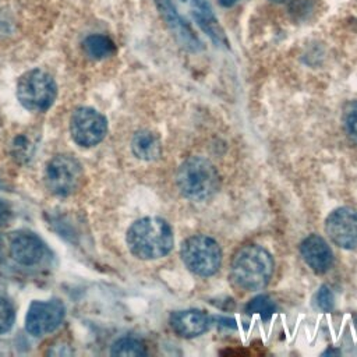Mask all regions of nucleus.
Instances as JSON below:
<instances>
[{
    "label": "nucleus",
    "instance_id": "1",
    "mask_svg": "<svg viewBox=\"0 0 357 357\" xmlns=\"http://www.w3.org/2000/svg\"><path fill=\"white\" fill-rule=\"evenodd\" d=\"M126 241L131 254L139 259H158L167 255L174 244L170 225L156 216L135 220L127 230Z\"/></svg>",
    "mask_w": 357,
    "mask_h": 357
},
{
    "label": "nucleus",
    "instance_id": "2",
    "mask_svg": "<svg viewBox=\"0 0 357 357\" xmlns=\"http://www.w3.org/2000/svg\"><path fill=\"white\" fill-rule=\"evenodd\" d=\"M273 258L264 247L248 244L236 251L230 264L234 284L247 291L262 290L273 275Z\"/></svg>",
    "mask_w": 357,
    "mask_h": 357
},
{
    "label": "nucleus",
    "instance_id": "3",
    "mask_svg": "<svg viewBox=\"0 0 357 357\" xmlns=\"http://www.w3.org/2000/svg\"><path fill=\"white\" fill-rule=\"evenodd\" d=\"M180 192L192 201H205L211 198L220 185L219 172L215 165L202 156L185 159L176 176Z\"/></svg>",
    "mask_w": 357,
    "mask_h": 357
},
{
    "label": "nucleus",
    "instance_id": "4",
    "mask_svg": "<svg viewBox=\"0 0 357 357\" xmlns=\"http://www.w3.org/2000/svg\"><path fill=\"white\" fill-rule=\"evenodd\" d=\"M180 257L188 271L198 276H212L222 265V248L206 234H195L183 241Z\"/></svg>",
    "mask_w": 357,
    "mask_h": 357
},
{
    "label": "nucleus",
    "instance_id": "5",
    "mask_svg": "<svg viewBox=\"0 0 357 357\" xmlns=\"http://www.w3.org/2000/svg\"><path fill=\"white\" fill-rule=\"evenodd\" d=\"M54 79L43 70H31L20 77L17 96L20 103L32 112L47 110L56 99Z\"/></svg>",
    "mask_w": 357,
    "mask_h": 357
},
{
    "label": "nucleus",
    "instance_id": "6",
    "mask_svg": "<svg viewBox=\"0 0 357 357\" xmlns=\"http://www.w3.org/2000/svg\"><path fill=\"white\" fill-rule=\"evenodd\" d=\"M82 180L79 162L70 155L54 156L45 169V183L47 188L59 197L75 192Z\"/></svg>",
    "mask_w": 357,
    "mask_h": 357
},
{
    "label": "nucleus",
    "instance_id": "7",
    "mask_svg": "<svg viewBox=\"0 0 357 357\" xmlns=\"http://www.w3.org/2000/svg\"><path fill=\"white\" fill-rule=\"evenodd\" d=\"M70 132L75 144L89 148L105 138L107 132V120L92 107H78L71 116Z\"/></svg>",
    "mask_w": 357,
    "mask_h": 357
},
{
    "label": "nucleus",
    "instance_id": "8",
    "mask_svg": "<svg viewBox=\"0 0 357 357\" xmlns=\"http://www.w3.org/2000/svg\"><path fill=\"white\" fill-rule=\"evenodd\" d=\"M66 315L64 304L60 300L33 301L26 312L25 328L32 336H43L60 326Z\"/></svg>",
    "mask_w": 357,
    "mask_h": 357
},
{
    "label": "nucleus",
    "instance_id": "9",
    "mask_svg": "<svg viewBox=\"0 0 357 357\" xmlns=\"http://www.w3.org/2000/svg\"><path fill=\"white\" fill-rule=\"evenodd\" d=\"M325 231L331 241L344 250L357 248V209L340 206L325 219Z\"/></svg>",
    "mask_w": 357,
    "mask_h": 357
},
{
    "label": "nucleus",
    "instance_id": "10",
    "mask_svg": "<svg viewBox=\"0 0 357 357\" xmlns=\"http://www.w3.org/2000/svg\"><path fill=\"white\" fill-rule=\"evenodd\" d=\"M155 4L159 10L160 17L169 26V29L174 33L178 43L190 52H199L202 49V43L198 36L194 33L191 26L184 21L173 6L172 0H155Z\"/></svg>",
    "mask_w": 357,
    "mask_h": 357
},
{
    "label": "nucleus",
    "instance_id": "11",
    "mask_svg": "<svg viewBox=\"0 0 357 357\" xmlns=\"http://www.w3.org/2000/svg\"><path fill=\"white\" fill-rule=\"evenodd\" d=\"M304 262L315 272L325 273L333 265V252L328 243L318 234L307 236L300 244Z\"/></svg>",
    "mask_w": 357,
    "mask_h": 357
},
{
    "label": "nucleus",
    "instance_id": "12",
    "mask_svg": "<svg viewBox=\"0 0 357 357\" xmlns=\"http://www.w3.org/2000/svg\"><path fill=\"white\" fill-rule=\"evenodd\" d=\"M10 254L20 265L32 266L42 261L45 245L33 233H18L10 241Z\"/></svg>",
    "mask_w": 357,
    "mask_h": 357
},
{
    "label": "nucleus",
    "instance_id": "13",
    "mask_svg": "<svg viewBox=\"0 0 357 357\" xmlns=\"http://www.w3.org/2000/svg\"><path fill=\"white\" fill-rule=\"evenodd\" d=\"M169 322L174 333L185 339H191L202 335L204 332L208 331L211 324L209 317L204 311L195 310V308L174 311L170 315Z\"/></svg>",
    "mask_w": 357,
    "mask_h": 357
},
{
    "label": "nucleus",
    "instance_id": "14",
    "mask_svg": "<svg viewBox=\"0 0 357 357\" xmlns=\"http://www.w3.org/2000/svg\"><path fill=\"white\" fill-rule=\"evenodd\" d=\"M192 17L198 26L212 39L216 46H227L225 31L216 20L208 0H192Z\"/></svg>",
    "mask_w": 357,
    "mask_h": 357
},
{
    "label": "nucleus",
    "instance_id": "15",
    "mask_svg": "<svg viewBox=\"0 0 357 357\" xmlns=\"http://www.w3.org/2000/svg\"><path fill=\"white\" fill-rule=\"evenodd\" d=\"M132 153L142 160H155L162 153V145L159 138L146 130L134 134L131 141Z\"/></svg>",
    "mask_w": 357,
    "mask_h": 357
},
{
    "label": "nucleus",
    "instance_id": "16",
    "mask_svg": "<svg viewBox=\"0 0 357 357\" xmlns=\"http://www.w3.org/2000/svg\"><path fill=\"white\" fill-rule=\"evenodd\" d=\"M82 47L89 57L96 60L106 59L112 56L116 50L113 40L105 35H91L85 38Z\"/></svg>",
    "mask_w": 357,
    "mask_h": 357
},
{
    "label": "nucleus",
    "instance_id": "17",
    "mask_svg": "<svg viewBox=\"0 0 357 357\" xmlns=\"http://www.w3.org/2000/svg\"><path fill=\"white\" fill-rule=\"evenodd\" d=\"M110 353L119 357H142L146 354V347L138 339L121 337L113 343Z\"/></svg>",
    "mask_w": 357,
    "mask_h": 357
},
{
    "label": "nucleus",
    "instance_id": "18",
    "mask_svg": "<svg viewBox=\"0 0 357 357\" xmlns=\"http://www.w3.org/2000/svg\"><path fill=\"white\" fill-rule=\"evenodd\" d=\"M275 303L271 300V297L261 294L254 297L252 300H250V303L247 304L245 310L248 314H259L264 318H268L273 314L275 311Z\"/></svg>",
    "mask_w": 357,
    "mask_h": 357
},
{
    "label": "nucleus",
    "instance_id": "19",
    "mask_svg": "<svg viewBox=\"0 0 357 357\" xmlns=\"http://www.w3.org/2000/svg\"><path fill=\"white\" fill-rule=\"evenodd\" d=\"M343 123L347 131V135L353 142L357 144V100L350 102L343 113Z\"/></svg>",
    "mask_w": 357,
    "mask_h": 357
},
{
    "label": "nucleus",
    "instance_id": "20",
    "mask_svg": "<svg viewBox=\"0 0 357 357\" xmlns=\"http://www.w3.org/2000/svg\"><path fill=\"white\" fill-rule=\"evenodd\" d=\"M14 324V308L3 297H0V335L11 329Z\"/></svg>",
    "mask_w": 357,
    "mask_h": 357
},
{
    "label": "nucleus",
    "instance_id": "21",
    "mask_svg": "<svg viewBox=\"0 0 357 357\" xmlns=\"http://www.w3.org/2000/svg\"><path fill=\"white\" fill-rule=\"evenodd\" d=\"M315 300H317V307L321 310V311H325V312H329L333 310V305H335V296L332 293V290L328 287V286H321L319 290L317 291L315 294Z\"/></svg>",
    "mask_w": 357,
    "mask_h": 357
},
{
    "label": "nucleus",
    "instance_id": "22",
    "mask_svg": "<svg viewBox=\"0 0 357 357\" xmlns=\"http://www.w3.org/2000/svg\"><path fill=\"white\" fill-rule=\"evenodd\" d=\"M11 215H13V212H11L10 205L6 201L0 199V227L6 226L10 222Z\"/></svg>",
    "mask_w": 357,
    "mask_h": 357
},
{
    "label": "nucleus",
    "instance_id": "23",
    "mask_svg": "<svg viewBox=\"0 0 357 357\" xmlns=\"http://www.w3.org/2000/svg\"><path fill=\"white\" fill-rule=\"evenodd\" d=\"M238 0H219V3L223 6V7H231L237 3Z\"/></svg>",
    "mask_w": 357,
    "mask_h": 357
},
{
    "label": "nucleus",
    "instance_id": "24",
    "mask_svg": "<svg viewBox=\"0 0 357 357\" xmlns=\"http://www.w3.org/2000/svg\"><path fill=\"white\" fill-rule=\"evenodd\" d=\"M272 1H275V3H282V1H284V0H272Z\"/></svg>",
    "mask_w": 357,
    "mask_h": 357
},
{
    "label": "nucleus",
    "instance_id": "25",
    "mask_svg": "<svg viewBox=\"0 0 357 357\" xmlns=\"http://www.w3.org/2000/svg\"><path fill=\"white\" fill-rule=\"evenodd\" d=\"M183 1H184V0H183Z\"/></svg>",
    "mask_w": 357,
    "mask_h": 357
}]
</instances>
